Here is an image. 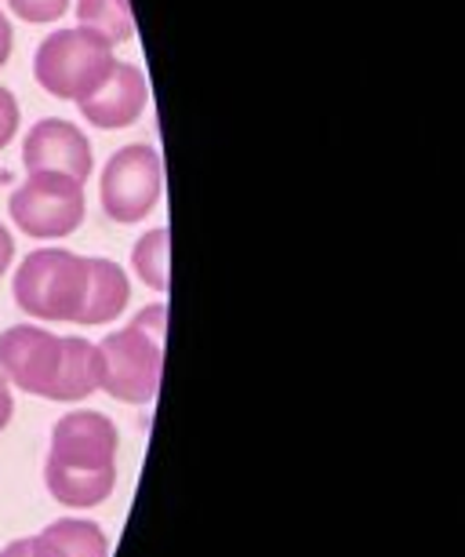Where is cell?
I'll return each instance as SVG.
<instances>
[{
    "instance_id": "1",
    "label": "cell",
    "mask_w": 465,
    "mask_h": 557,
    "mask_svg": "<svg viewBox=\"0 0 465 557\" xmlns=\"http://www.w3.org/2000/svg\"><path fill=\"white\" fill-rule=\"evenodd\" d=\"M116 426L102 412H70L51 430L45 485L70 510H91L116 485Z\"/></svg>"
},
{
    "instance_id": "2",
    "label": "cell",
    "mask_w": 465,
    "mask_h": 557,
    "mask_svg": "<svg viewBox=\"0 0 465 557\" xmlns=\"http://www.w3.org/2000/svg\"><path fill=\"white\" fill-rule=\"evenodd\" d=\"M164 329H167V307L164 302H153L128 329H116L102 343H95L102 364L99 391L116 397V401L150 405L156 391H161Z\"/></svg>"
},
{
    "instance_id": "3",
    "label": "cell",
    "mask_w": 465,
    "mask_h": 557,
    "mask_svg": "<svg viewBox=\"0 0 465 557\" xmlns=\"http://www.w3.org/2000/svg\"><path fill=\"white\" fill-rule=\"evenodd\" d=\"M88 296V259L66 248H37L15 270V302L40 321H80Z\"/></svg>"
},
{
    "instance_id": "4",
    "label": "cell",
    "mask_w": 465,
    "mask_h": 557,
    "mask_svg": "<svg viewBox=\"0 0 465 557\" xmlns=\"http://www.w3.org/2000/svg\"><path fill=\"white\" fill-rule=\"evenodd\" d=\"M113 45L84 26L55 29L40 40L34 55V77L48 96L80 102L88 91L102 84L105 73L113 70Z\"/></svg>"
},
{
    "instance_id": "5",
    "label": "cell",
    "mask_w": 465,
    "mask_h": 557,
    "mask_svg": "<svg viewBox=\"0 0 465 557\" xmlns=\"http://www.w3.org/2000/svg\"><path fill=\"white\" fill-rule=\"evenodd\" d=\"M12 223L37 240L77 234L84 223V183L55 172H29L8 201Z\"/></svg>"
},
{
    "instance_id": "6",
    "label": "cell",
    "mask_w": 465,
    "mask_h": 557,
    "mask_svg": "<svg viewBox=\"0 0 465 557\" xmlns=\"http://www.w3.org/2000/svg\"><path fill=\"white\" fill-rule=\"evenodd\" d=\"M164 194V164L161 153L146 143L121 146L102 172V212L113 223H142L161 205Z\"/></svg>"
},
{
    "instance_id": "7",
    "label": "cell",
    "mask_w": 465,
    "mask_h": 557,
    "mask_svg": "<svg viewBox=\"0 0 465 557\" xmlns=\"http://www.w3.org/2000/svg\"><path fill=\"white\" fill-rule=\"evenodd\" d=\"M62 368V339L37 324H12L0 332V375L18 391L55 401V383Z\"/></svg>"
},
{
    "instance_id": "8",
    "label": "cell",
    "mask_w": 465,
    "mask_h": 557,
    "mask_svg": "<svg viewBox=\"0 0 465 557\" xmlns=\"http://www.w3.org/2000/svg\"><path fill=\"white\" fill-rule=\"evenodd\" d=\"M23 164H26V172H55V175H70V178H77V183H84L95 168V150H91V139L77 124H70L62 117H45L26 135Z\"/></svg>"
},
{
    "instance_id": "9",
    "label": "cell",
    "mask_w": 465,
    "mask_h": 557,
    "mask_svg": "<svg viewBox=\"0 0 465 557\" xmlns=\"http://www.w3.org/2000/svg\"><path fill=\"white\" fill-rule=\"evenodd\" d=\"M146 102H150L146 73L139 66H131V62H113V70L105 73L99 88L88 91L77 107L88 117V124L113 132V128H131L146 113Z\"/></svg>"
},
{
    "instance_id": "10",
    "label": "cell",
    "mask_w": 465,
    "mask_h": 557,
    "mask_svg": "<svg viewBox=\"0 0 465 557\" xmlns=\"http://www.w3.org/2000/svg\"><path fill=\"white\" fill-rule=\"evenodd\" d=\"M131 299L128 273L116 267L113 259L88 256V296H84V310L77 324H110L121 318Z\"/></svg>"
},
{
    "instance_id": "11",
    "label": "cell",
    "mask_w": 465,
    "mask_h": 557,
    "mask_svg": "<svg viewBox=\"0 0 465 557\" xmlns=\"http://www.w3.org/2000/svg\"><path fill=\"white\" fill-rule=\"evenodd\" d=\"M34 557H110V540L88 518H59L29 540Z\"/></svg>"
},
{
    "instance_id": "12",
    "label": "cell",
    "mask_w": 465,
    "mask_h": 557,
    "mask_svg": "<svg viewBox=\"0 0 465 557\" xmlns=\"http://www.w3.org/2000/svg\"><path fill=\"white\" fill-rule=\"evenodd\" d=\"M99 346L80 335H62V368L55 383V401H80L99 391Z\"/></svg>"
},
{
    "instance_id": "13",
    "label": "cell",
    "mask_w": 465,
    "mask_h": 557,
    "mask_svg": "<svg viewBox=\"0 0 465 557\" xmlns=\"http://www.w3.org/2000/svg\"><path fill=\"white\" fill-rule=\"evenodd\" d=\"M77 18L84 29L99 34L110 45H128L135 37V18L128 0H77Z\"/></svg>"
},
{
    "instance_id": "14",
    "label": "cell",
    "mask_w": 465,
    "mask_h": 557,
    "mask_svg": "<svg viewBox=\"0 0 465 557\" xmlns=\"http://www.w3.org/2000/svg\"><path fill=\"white\" fill-rule=\"evenodd\" d=\"M131 267L142 277L146 288L167 292V281H172V273H167V267H172V234H167V226L146 230V234L135 240Z\"/></svg>"
},
{
    "instance_id": "15",
    "label": "cell",
    "mask_w": 465,
    "mask_h": 557,
    "mask_svg": "<svg viewBox=\"0 0 465 557\" xmlns=\"http://www.w3.org/2000/svg\"><path fill=\"white\" fill-rule=\"evenodd\" d=\"M8 8L23 23H55V18L66 15L70 0H8Z\"/></svg>"
},
{
    "instance_id": "16",
    "label": "cell",
    "mask_w": 465,
    "mask_h": 557,
    "mask_svg": "<svg viewBox=\"0 0 465 557\" xmlns=\"http://www.w3.org/2000/svg\"><path fill=\"white\" fill-rule=\"evenodd\" d=\"M18 121H23V117H18L15 96L8 88H0V150H4V146L18 135Z\"/></svg>"
},
{
    "instance_id": "17",
    "label": "cell",
    "mask_w": 465,
    "mask_h": 557,
    "mask_svg": "<svg viewBox=\"0 0 465 557\" xmlns=\"http://www.w3.org/2000/svg\"><path fill=\"white\" fill-rule=\"evenodd\" d=\"M12 412H15L12 386H8V380H4V375H0V430H4L8 423H12Z\"/></svg>"
},
{
    "instance_id": "18",
    "label": "cell",
    "mask_w": 465,
    "mask_h": 557,
    "mask_svg": "<svg viewBox=\"0 0 465 557\" xmlns=\"http://www.w3.org/2000/svg\"><path fill=\"white\" fill-rule=\"evenodd\" d=\"M12 45H15L12 23H8V15L0 12V66H8V59H12Z\"/></svg>"
},
{
    "instance_id": "19",
    "label": "cell",
    "mask_w": 465,
    "mask_h": 557,
    "mask_svg": "<svg viewBox=\"0 0 465 557\" xmlns=\"http://www.w3.org/2000/svg\"><path fill=\"white\" fill-rule=\"evenodd\" d=\"M12 259H15V240L8 234V226L0 223V277H4L8 267H12Z\"/></svg>"
},
{
    "instance_id": "20",
    "label": "cell",
    "mask_w": 465,
    "mask_h": 557,
    "mask_svg": "<svg viewBox=\"0 0 465 557\" xmlns=\"http://www.w3.org/2000/svg\"><path fill=\"white\" fill-rule=\"evenodd\" d=\"M0 557H34V550H29V540H15L0 550Z\"/></svg>"
}]
</instances>
